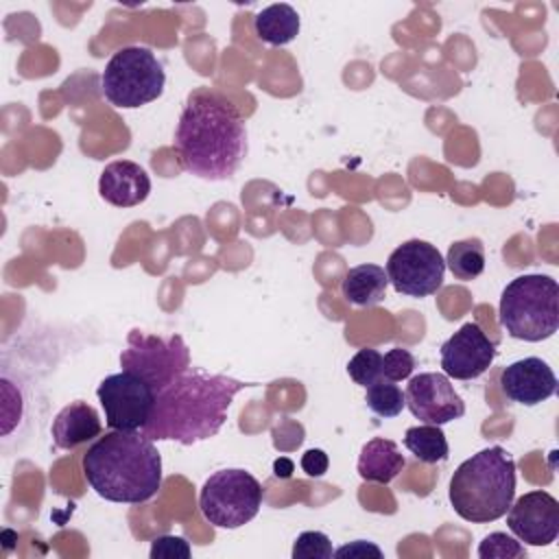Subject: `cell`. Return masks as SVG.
<instances>
[{
	"instance_id": "cell-1",
	"label": "cell",
	"mask_w": 559,
	"mask_h": 559,
	"mask_svg": "<svg viewBox=\"0 0 559 559\" xmlns=\"http://www.w3.org/2000/svg\"><path fill=\"white\" fill-rule=\"evenodd\" d=\"M247 148V124L238 107L205 87L190 92L175 129L183 170L199 179L225 181L236 175Z\"/></svg>"
},
{
	"instance_id": "cell-2",
	"label": "cell",
	"mask_w": 559,
	"mask_h": 559,
	"mask_svg": "<svg viewBox=\"0 0 559 559\" xmlns=\"http://www.w3.org/2000/svg\"><path fill=\"white\" fill-rule=\"evenodd\" d=\"M249 382L188 367L155 395L153 413L140 430L153 441H177L192 445L214 437L227 421L236 393Z\"/></svg>"
},
{
	"instance_id": "cell-3",
	"label": "cell",
	"mask_w": 559,
	"mask_h": 559,
	"mask_svg": "<svg viewBox=\"0 0 559 559\" xmlns=\"http://www.w3.org/2000/svg\"><path fill=\"white\" fill-rule=\"evenodd\" d=\"M83 474L100 498L140 504L162 487V456L140 430H111L83 454Z\"/></svg>"
},
{
	"instance_id": "cell-4",
	"label": "cell",
	"mask_w": 559,
	"mask_h": 559,
	"mask_svg": "<svg viewBox=\"0 0 559 559\" xmlns=\"http://www.w3.org/2000/svg\"><path fill=\"white\" fill-rule=\"evenodd\" d=\"M515 496V461L502 445L485 448L465 459L452 474L448 498L454 513L487 524L507 513Z\"/></svg>"
},
{
	"instance_id": "cell-5",
	"label": "cell",
	"mask_w": 559,
	"mask_h": 559,
	"mask_svg": "<svg viewBox=\"0 0 559 559\" xmlns=\"http://www.w3.org/2000/svg\"><path fill=\"white\" fill-rule=\"evenodd\" d=\"M500 325L526 343L550 338L559 330V284L550 275L526 273L511 280L498 306Z\"/></svg>"
},
{
	"instance_id": "cell-6",
	"label": "cell",
	"mask_w": 559,
	"mask_h": 559,
	"mask_svg": "<svg viewBox=\"0 0 559 559\" xmlns=\"http://www.w3.org/2000/svg\"><path fill=\"white\" fill-rule=\"evenodd\" d=\"M166 72L151 48L124 46L111 55L103 74L105 98L120 109H138L162 96Z\"/></svg>"
},
{
	"instance_id": "cell-7",
	"label": "cell",
	"mask_w": 559,
	"mask_h": 559,
	"mask_svg": "<svg viewBox=\"0 0 559 559\" xmlns=\"http://www.w3.org/2000/svg\"><path fill=\"white\" fill-rule=\"evenodd\" d=\"M262 507V485L245 469H218L201 487L199 509L216 528H240Z\"/></svg>"
},
{
	"instance_id": "cell-8",
	"label": "cell",
	"mask_w": 559,
	"mask_h": 559,
	"mask_svg": "<svg viewBox=\"0 0 559 559\" xmlns=\"http://www.w3.org/2000/svg\"><path fill=\"white\" fill-rule=\"evenodd\" d=\"M120 367L144 378L157 393L190 367V352L179 334L164 338L131 330L120 354Z\"/></svg>"
},
{
	"instance_id": "cell-9",
	"label": "cell",
	"mask_w": 559,
	"mask_h": 559,
	"mask_svg": "<svg viewBox=\"0 0 559 559\" xmlns=\"http://www.w3.org/2000/svg\"><path fill=\"white\" fill-rule=\"evenodd\" d=\"M445 275V260L439 249L426 240L413 238L391 251L386 277L393 288L408 297L435 295Z\"/></svg>"
},
{
	"instance_id": "cell-10",
	"label": "cell",
	"mask_w": 559,
	"mask_h": 559,
	"mask_svg": "<svg viewBox=\"0 0 559 559\" xmlns=\"http://www.w3.org/2000/svg\"><path fill=\"white\" fill-rule=\"evenodd\" d=\"M111 430H142L155 406V389L131 371L111 373L96 389Z\"/></svg>"
},
{
	"instance_id": "cell-11",
	"label": "cell",
	"mask_w": 559,
	"mask_h": 559,
	"mask_svg": "<svg viewBox=\"0 0 559 559\" xmlns=\"http://www.w3.org/2000/svg\"><path fill=\"white\" fill-rule=\"evenodd\" d=\"M406 406L424 424L443 426L465 415V402L445 373L426 371L413 376L404 391Z\"/></svg>"
},
{
	"instance_id": "cell-12",
	"label": "cell",
	"mask_w": 559,
	"mask_h": 559,
	"mask_svg": "<svg viewBox=\"0 0 559 559\" xmlns=\"http://www.w3.org/2000/svg\"><path fill=\"white\" fill-rule=\"evenodd\" d=\"M509 531L528 546H548L559 535V502L548 491L535 489L507 509Z\"/></svg>"
},
{
	"instance_id": "cell-13",
	"label": "cell",
	"mask_w": 559,
	"mask_h": 559,
	"mask_svg": "<svg viewBox=\"0 0 559 559\" xmlns=\"http://www.w3.org/2000/svg\"><path fill=\"white\" fill-rule=\"evenodd\" d=\"M496 358V343L474 321L463 323L441 345V369L454 380H474L483 376Z\"/></svg>"
},
{
	"instance_id": "cell-14",
	"label": "cell",
	"mask_w": 559,
	"mask_h": 559,
	"mask_svg": "<svg viewBox=\"0 0 559 559\" xmlns=\"http://www.w3.org/2000/svg\"><path fill=\"white\" fill-rule=\"evenodd\" d=\"M500 389L511 402L537 406L555 395L557 378L546 360L528 356L507 365L500 371Z\"/></svg>"
},
{
	"instance_id": "cell-15",
	"label": "cell",
	"mask_w": 559,
	"mask_h": 559,
	"mask_svg": "<svg viewBox=\"0 0 559 559\" xmlns=\"http://www.w3.org/2000/svg\"><path fill=\"white\" fill-rule=\"evenodd\" d=\"M98 192L107 203L116 207H133L148 197L151 179L140 164L118 159L103 168L98 179Z\"/></svg>"
},
{
	"instance_id": "cell-16",
	"label": "cell",
	"mask_w": 559,
	"mask_h": 559,
	"mask_svg": "<svg viewBox=\"0 0 559 559\" xmlns=\"http://www.w3.org/2000/svg\"><path fill=\"white\" fill-rule=\"evenodd\" d=\"M100 430H103V424H100L96 408L81 400L63 406L55 415L52 426H50L52 443L59 450H74L76 445L98 437Z\"/></svg>"
},
{
	"instance_id": "cell-17",
	"label": "cell",
	"mask_w": 559,
	"mask_h": 559,
	"mask_svg": "<svg viewBox=\"0 0 559 559\" xmlns=\"http://www.w3.org/2000/svg\"><path fill=\"white\" fill-rule=\"evenodd\" d=\"M404 467L406 459L400 452L397 443L384 437L369 439L358 456V476L369 483L389 485Z\"/></svg>"
},
{
	"instance_id": "cell-18",
	"label": "cell",
	"mask_w": 559,
	"mask_h": 559,
	"mask_svg": "<svg viewBox=\"0 0 559 559\" xmlns=\"http://www.w3.org/2000/svg\"><path fill=\"white\" fill-rule=\"evenodd\" d=\"M386 286H389V277L382 266L358 264L345 273L341 282V293L349 304L360 308H371L384 299Z\"/></svg>"
},
{
	"instance_id": "cell-19",
	"label": "cell",
	"mask_w": 559,
	"mask_h": 559,
	"mask_svg": "<svg viewBox=\"0 0 559 559\" xmlns=\"http://www.w3.org/2000/svg\"><path fill=\"white\" fill-rule=\"evenodd\" d=\"M299 13L286 2L264 7L253 20L255 35L271 46L290 44L299 35Z\"/></svg>"
},
{
	"instance_id": "cell-20",
	"label": "cell",
	"mask_w": 559,
	"mask_h": 559,
	"mask_svg": "<svg viewBox=\"0 0 559 559\" xmlns=\"http://www.w3.org/2000/svg\"><path fill=\"white\" fill-rule=\"evenodd\" d=\"M404 445L421 463H441L450 452L443 430L435 424L408 428L404 435Z\"/></svg>"
},
{
	"instance_id": "cell-21",
	"label": "cell",
	"mask_w": 559,
	"mask_h": 559,
	"mask_svg": "<svg viewBox=\"0 0 559 559\" xmlns=\"http://www.w3.org/2000/svg\"><path fill=\"white\" fill-rule=\"evenodd\" d=\"M28 389L17 380L13 382V376L9 369H2V439L7 441L15 428H20L28 417Z\"/></svg>"
},
{
	"instance_id": "cell-22",
	"label": "cell",
	"mask_w": 559,
	"mask_h": 559,
	"mask_svg": "<svg viewBox=\"0 0 559 559\" xmlns=\"http://www.w3.org/2000/svg\"><path fill=\"white\" fill-rule=\"evenodd\" d=\"M448 269L461 282H472L485 271V247L478 238L456 240L448 249Z\"/></svg>"
},
{
	"instance_id": "cell-23",
	"label": "cell",
	"mask_w": 559,
	"mask_h": 559,
	"mask_svg": "<svg viewBox=\"0 0 559 559\" xmlns=\"http://www.w3.org/2000/svg\"><path fill=\"white\" fill-rule=\"evenodd\" d=\"M365 402L378 417H384V419L397 417L406 406L404 391L397 384H393L391 380H384V378H380V380H376L373 384L367 386Z\"/></svg>"
},
{
	"instance_id": "cell-24",
	"label": "cell",
	"mask_w": 559,
	"mask_h": 559,
	"mask_svg": "<svg viewBox=\"0 0 559 559\" xmlns=\"http://www.w3.org/2000/svg\"><path fill=\"white\" fill-rule=\"evenodd\" d=\"M382 354L378 349H371V347H362L358 349L349 362H347V373L349 378L360 384V386H369L373 384L376 380L382 378Z\"/></svg>"
},
{
	"instance_id": "cell-25",
	"label": "cell",
	"mask_w": 559,
	"mask_h": 559,
	"mask_svg": "<svg viewBox=\"0 0 559 559\" xmlns=\"http://www.w3.org/2000/svg\"><path fill=\"white\" fill-rule=\"evenodd\" d=\"M478 557L480 559H522L526 557V550L518 537H511L507 533H489L478 546Z\"/></svg>"
},
{
	"instance_id": "cell-26",
	"label": "cell",
	"mask_w": 559,
	"mask_h": 559,
	"mask_svg": "<svg viewBox=\"0 0 559 559\" xmlns=\"http://www.w3.org/2000/svg\"><path fill=\"white\" fill-rule=\"evenodd\" d=\"M334 548L325 533L306 531L293 544V559H332Z\"/></svg>"
},
{
	"instance_id": "cell-27",
	"label": "cell",
	"mask_w": 559,
	"mask_h": 559,
	"mask_svg": "<svg viewBox=\"0 0 559 559\" xmlns=\"http://www.w3.org/2000/svg\"><path fill=\"white\" fill-rule=\"evenodd\" d=\"M415 369V358L408 349L404 347H391L386 354H382V378L397 382L404 380L413 373Z\"/></svg>"
},
{
	"instance_id": "cell-28",
	"label": "cell",
	"mask_w": 559,
	"mask_h": 559,
	"mask_svg": "<svg viewBox=\"0 0 559 559\" xmlns=\"http://www.w3.org/2000/svg\"><path fill=\"white\" fill-rule=\"evenodd\" d=\"M190 544L177 535H162L151 544V559H188Z\"/></svg>"
},
{
	"instance_id": "cell-29",
	"label": "cell",
	"mask_w": 559,
	"mask_h": 559,
	"mask_svg": "<svg viewBox=\"0 0 559 559\" xmlns=\"http://www.w3.org/2000/svg\"><path fill=\"white\" fill-rule=\"evenodd\" d=\"M334 557H343V559H367V557L382 559V550L376 544H371V542L356 539V542H349V544L336 548Z\"/></svg>"
},
{
	"instance_id": "cell-30",
	"label": "cell",
	"mask_w": 559,
	"mask_h": 559,
	"mask_svg": "<svg viewBox=\"0 0 559 559\" xmlns=\"http://www.w3.org/2000/svg\"><path fill=\"white\" fill-rule=\"evenodd\" d=\"M328 465H330V459H328V454H325L323 450H319V448H312V450L304 452V456H301V469H304L308 476H312V478L323 476V474L328 472Z\"/></svg>"
},
{
	"instance_id": "cell-31",
	"label": "cell",
	"mask_w": 559,
	"mask_h": 559,
	"mask_svg": "<svg viewBox=\"0 0 559 559\" xmlns=\"http://www.w3.org/2000/svg\"><path fill=\"white\" fill-rule=\"evenodd\" d=\"M273 469H275V476L288 478V476H290V472H293V463H290L288 459H280V461H275Z\"/></svg>"
}]
</instances>
